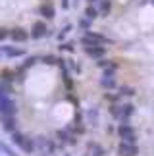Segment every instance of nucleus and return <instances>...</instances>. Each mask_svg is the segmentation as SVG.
<instances>
[{
  "instance_id": "f257e3e1",
  "label": "nucleus",
  "mask_w": 154,
  "mask_h": 156,
  "mask_svg": "<svg viewBox=\"0 0 154 156\" xmlns=\"http://www.w3.org/2000/svg\"><path fill=\"white\" fill-rule=\"evenodd\" d=\"M12 143H14L16 147H19L23 152H35V141L29 139V137H25L23 133H19V131H14L12 133Z\"/></svg>"
},
{
  "instance_id": "f03ea898",
  "label": "nucleus",
  "mask_w": 154,
  "mask_h": 156,
  "mask_svg": "<svg viewBox=\"0 0 154 156\" xmlns=\"http://www.w3.org/2000/svg\"><path fill=\"white\" fill-rule=\"evenodd\" d=\"M117 135L121 137L123 143H131V145H135V141H137V137H135V129L129 125V122L120 123V127H117Z\"/></svg>"
},
{
  "instance_id": "7ed1b4c3",
  "label": "nucleus",
  "mask_w": 154,
  "mask_h": 156,
  "mask_svg": "<svg viewBox=\"0 0 154 156\" xmlns=\"http://www.w3.org/2000/svg\"><path fill=\"white\" fill-rule=\"evenodd\" d=\"M16 102L8 94H0V116H16Z\"/></svg>"
},
{
  "instance_id": "20e7f679",
  "label": "nucleus",
  "mask_w": 154,
  "mask_h": 156,
  "mask_svg": "<svg viewBox=\"0 0 154 156\" xmlns=\"http://www.w3.org/2000/svg\"><path fill=\"white\" fill-rule=\"evenodd\" d=\"M106 43H112V41L106 39V37H102V35H98V33H93V31H87L81 37V44H85V46H91V44H106Z\"/></svg>"
},
{
  "instance_id": "39448f33",
  "label": "nucleus",
  "mask_w": 154,
  "mask_h": 156,
  "mask_svg": "<svg viewBox=\"0 0 154 156\" xmlns=\"http://www.w3.org/2000/svg\"><path fill=\"white\" fill-rule=\"evenodd\" d=\"M48 35V27H46V23L43 21H37L31 29V39H43Z\"/></svg>"
},
{
  "instance_id": "423d86ee",
  "label": "nucleus",
  "mask_w": 154,
  "mask_h": 156,
  "mask_svg": "<svg viewBox=\"0 0 154 156\" xmlns=\"http://www.w3.org/2000/svg\"><path fill=\"white\" fill-rule=\"evenodd\" d=\"M0 52H2L6 58H19V56H25V50H23V48H16V46H8V44L0 46Z\"/></svg>"
},
{
  "instance_id": "0eeeda50",
  "label": "nucleus",
  "mask_w": 154,
  "mask_h": 156,
  "mask_svg": "<svg viewBox=\"0 0 154 156\" xmlns=\"http://www.w3.org/2000/svg\"><path fill=\"white\" fill-rule=\"evenodd\" d=\"M117 152H120V156H137L139 154V148H137V145H131V143H123L121 141Z\"/></svg>"
},
{
  "instance_id": "6e6552de",
  "label": "nucleus",
  "mask_w": 154,
  "mask_h": 156,
  "mask_svg": "<svg viewBox=\"0 0 154 156\" xmlns=\"http://www.w3.org/2000/svg\"><path fill=\"white\" fill-rule=\"evenodd\" d=\"M85 54L91 58H102L106 54V48L100 44H91V46H85Z\"/></svg>"
},
{
  "instance_id": "1a4fd4ad",
  "label": "nucleus",
  "mask_w": 154,
  "mask_h": 156,
  "mask_svg": "<svg viewBox=\"0 0 154 156\" xmlns=\"http://www.w3.org/2000/svg\"><path fill=\"white\" fill-rule=\"evenodd\" d=\"M0 119H2V125L6 131H10V133H14V131H17V122L14 116H0Z\"/></svg>"
},
{
  "instance_id": "9d476101",
  "label": "nucleus",
  "mask_w": 154,
  "mask_h": 156,
  "mask_svg": "<svg viewBox=\"0 0 154 156\" xmlns=\"http://www.w3.org/2000/svg\"><path fill=\"white\" fill-rule=\"evenodd\" d=\"M135 110V106L133 104H121L120 106V122H129V118H131V114Z\"/></svg>"
},
{
  "instance_id": "9b49d317",
  "label": "nucleus",
  "mask_w": 154,
  "mask_h": 156,
  "mask_svg": "<svg viewBox=\"0 0 154 156\" xmlns=\"http://www.w3.org/2000/svg\"><path fill=\"white\" fill-rule=\"evenodd\" d=\"M10 35H12V39H14L16 43H25V41L29 39V35L23 31V29H14Z\"/></svg>"
},
{
  "instance_id": "f8f14e48",
  "label": "nucleus",
  "mask_w": 154,
  "mask_h": 156,
  "mask_svg": "<svg viewBox=\"0 0 154 156\" xmlns=\"http://www.w3.org/2000/svg\"><path fill=\"white\" fill-rule=\"evenodd\" d=\"M40 14H43V17H46V20H52V17H54V6H52L50 2L48 4H43L40 6Z\"/></svg>"
},
{
  "instance_id": "ddd939ff",
  "label": "nucleus",
  "mask_w": 154,
  "mask_h": 156,
  "mask_svg": "<svg viewBox=\"0 0 154 156\" xmlns=\"http://www.w3.org/2000/svg\"><path fill=\"white\" fill-rule=\"evenodd\" d=\"M100 85H102L104 89H114V87H116L114 75H102V79H100Z\"/></svg>"
},
{
  "instance_id": "4468645a",
  "label": "nucleus",
  "mask_w": 154,
  "mask_h": 156,
  "mask_svg": "<svg viewBox=\"0 0 154 156\" xmlns=\"http://www.w3.org/2000/svg\"><path fill=\"white\" fill-rule=\"evenodd\" d=\"M56 137H58L62 143H73V135H69L68 129H60V131L56 133Z\"/></svg>"
},
{
  "instance_id": "2eb2a0df",
  "label": "nucleus",
  "mask_w": 154,
  "mask_h": 156,
  "mask_svg": "<svg viewBox=\"0 0 154 156\" xmlns=\"http://www.w3.org/2000/svg\"><path fill=\"white\" fill-rule=\"evenodd\" d=\"M98 16H100V12H98L96 8H93V6H89V8L85 10V17H87V20H91V21L96 20Z\"/></svg>"
},
{
  "instance_id": "dca6fc26",
  "label": "nucleus",
  "mask_w": 154,
  "mask_h": 156,
  "mask_svg": "<svg viewBox=\"0 0 154 156\" xmlns=\"http://www.w3.org/2000/svg\"><path fill=\"white\" fill-rule=\"evenodd\" d=\"M87 116H89V122H91L93 125H98V110L96 108H94V110H89Z\"/></svg>"
},
{
  "instance_id": "f3484780",
  "label": "nucleus",
  "mask_w": 154,
  "mask_h": 156,
  "mask_svg": "<svg viewBox=\"0 0 154 156\" xmlns=\"http://www.w3.org/2000/svg\"><path fill=\"white\" fill-rule=\"evenodd\" d=\"M89 148H91V152H93V156H104V148L102 147H98V145H89Z\"/></svg>"
},
{
  "instance_id": "a211bd4d",
  "label": "nucleus",
  "mask_w": 154,
  "mask_h": 156,
  "mask_svg": "<svg viewBox=\"0 0 154 156\" xmlns=\"http://www.w3.org/2000/svg\"><path fill=\"white\" fill-rule=\"evenodd\" d=\"M117 94H120V97H133V94H135V89L133 87H121Z\"/></svg>"
},
{
  "instance_id": "6ab92c4d",
  "label": "nucleus",
  "mask_w": 154,
  "mask_h": 156,
  "mask_svg": "<svg viewBox=\"0 0 154 156\" xmlns=\"http://www.w3.org/2000/svg\"><path fill=\"white\" fill-rule=\"evenodd\" d=\"M110 12V0H102V2H100V14H108Z\"/></svg>"
},
{
  "instance_id": "aec40b11",
  "label": "nucleus",
  "mask_w": 154,
  "mask_h": 156,
  "mask_svg": "<svg viewBox=\"0 0 154 156\" xmlns=\"http://www.w3.org/2000/svg\"><path fill=\"white\" fill-rule=\"evenodd\" d=\"M37 62H39V58H37V56H31V58H27V60H25V64H23V69L31 68V66H35Z\"/></svg>"
},
{
  "instance_id": "412c9836",
  "label": "nucleus",
  "mask_w": 154,
  "mask_h": 156,
  "mask_svg": "<svg viewBox=\"0 0 154 156\" xmlns=\"http://www.w3.org/2000/svg\"><path fill=\"white\" fill-rule=\"evenodd\" d=\"M72 29H73L72 25H66V27H64L60 33H58V41H64V39H66V35H68L69 31H72Z\"/></svg>"
},
{
  "instance_id": "4be33fe9",
  "label": "nucleus",
  "mask_w": 154,
  "mask_h": 156,
  "mask_svg": "<svg viewBox=\"0 0 154 156\" xmlns=\"http://www.w3.org/2000/svg\"><path fill=\"white\" fill-rule=\"evenodd\" d=\"M39 60H43L44 64H50V66L58 62V58H54V56H52V54H48V56H43V58H39Z\"/></svg>"
},
{
  "instance_id": "5701e85b",
  "label": "nucleus",
  "mask_w": 154,
  "mask_h": 156,
  "mask_svg": "<svg viewBox=\"0 0 154 156\" xmlns=\"http://www.w3.org/2000/svg\"><path fill=\"white\" fill-rule=\"evenodd\" d=\"M60 50H66V52H73V43H62V44H60Z\"/></svg>"
},
{
  "instance_id": "b1692460",
  "label": "nucleus",
  "mask_w": 154,
  "mask_h": 156,
  "mask_svg": "<svg viewBox=\"0 0 154 156\" xmlns=\"http://www.w3.org/2000/svg\"><path fill=\"white\" fill-rule=\"evenodd\" d=\"M66 62H69V68H72V71H75V73L79 71V66H77V64L73 62V60H66Z\"/></svg>"
},
{
  "instance_id": "393cba45",
  "label": "nucleus",
  "mask_w": 154,
  "mask_h": 156,
  "mask_svg": "<svg viewBox=\"0 0 154 156\" xmlns=\"http://www.w3.org/2000/svg\"><path fill=\"white\" fill-rule=\"evenodd\" d=\"M79 25H81L83 29H89V27H91V20H87V17H85V20H81Z\"/></svg>"
},
{
  "instance_id": "a878e982",
  "label": "nucleus",
  "mask_w": 154,
  "mask_h": 156,
  "mask_svg": "<svg viewBox=\"0 0 154 156\" xmlns=\"http://www.w3.org/2000/svg\"><path fill=\"white\" fill-rule=\"evenodd\" d=\"M6 37H8V31H6V29H2V27H0V41H4Z\"/></svg>"
},
{
  "instance_id": "bb28decb",
  "label": "nucleus",
  "mask_w": 154,
  "mask_h": 156,
  "mask_svg": "<svg viewBox=\"0 0 154 156\" xmlns=\"http://www.w3.org/2000/svg\"><path fill=\"white\" fill-rule=\"evenodd\" d=\"M62 8H69V0H62Z\"/></svg>"
},
{
  "instance_id": "cd10ccee",
  "label": "nucleus",
  "mask_w": 154,
  "mask_h": 156,
  "mask_svg": "<svg viewBox=\"0 0 154 156\" xmlns=\"http://www.w3.org/2000/svg\"><path fill=\"white\" fill-rule=\"evenodd\" d=\"M87 2H89V4H94V2H98V0H87Z\"/></svg>"
},
{
  "instance_id": "c85d7f7f",
  "label": "nucleus",
  "mask_w": 154,
  "mask_h": 156,
  "mask_svg": "<svg viewBox=\"0 0 154 156\" xmlns=\"http://www.w3.org/2000/svg\"><path fill=\"white\" fill-rule=\"evenodd\" d=\"M149 2H152V4H154V0H149Z\"/></svg>"
}]
</instances>
